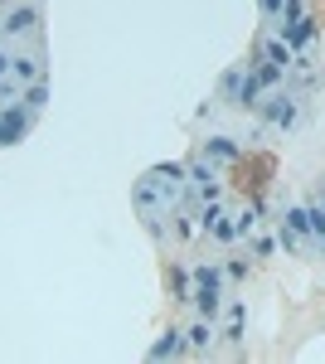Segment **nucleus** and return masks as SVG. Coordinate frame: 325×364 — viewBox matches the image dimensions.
<instances>
[{
    "label": "nucleus",
    "instance_id": "1",
    "mask_svg": "<svg viewBox=\"0 0 325 364\" xmlns=\"http://www.w3.org/2000/svg\"><path fill=\"white\" fill-rule=\"evenodd\" d=\"M190 301L199 306V316L213 321V311L224 306V296H219V272H213V268H199V272H194V291H190Z\"/></svg>",
    "mask_w": 325,
    "mask_h": 364
},
{
    "label": "nucleus",
    "instance_id": "4",
    "mask_svg": "<svg viewBox=\"0 0 325 364\" xmlns=\"http://www.w3.org/2000/svg\"><path fill=\"white\" fill-rule=\"evenodd\" d=\"M5 29H10V34H25V29H34V10H10Z\"/></svg>",
    "mask_w": 325,
    "mask_h": 364
},
{
    "label": "nucleus",
    "instance_id": "8",
    "mask_svg": "<svg viewBox=\"0 0 325 364\" xmlns=\"http://www.w3.org/2000/svg\"><path fill=\"white\" fill-rule=\"evenodd\" d=\"M209 155H213V161H233V155H238V146L219 136V141H209Z\"/></svg>",
    "mask_w": 325,
    "mask_h": 364
},
{
    "label": "nucleus",
    "instance_id": "11",
    "mask_svg": "<svg viewBox=\"0 0 325 364\" xmlns=\"http://www.w3.org/2000/svg\"><path fill=\"white\" fill-rule=\"evenodd\" d=\"M15 78H34V59H15Z\"/></svg>",
    "mask_w": 325,
    "mask_h": 364
},
{
    "label": "nucleus",
    "instance_id": "2",
    "mask_svg": "<svg viewBox=\"0 0 325 364\" xmlns=\"http://www.w3.org/2000/svg\"><path fill=\"white\" fill-rule=\"evenodd\" d=\"M262 117L272 122V127H291V122H296V97H272V102L262 107Z\"/></svg>",
    "mask_w": 325,
    "mask_h": 364
},
{
    "label": "nucleus",
    "instance_id": "3",
    "mask_svg": "<svg viewBox=\"0 0 325 364\" xmlns=\"http://www.w3.org/2000/svg\"><path fill=\"white\" fill-rule=\"evenodd\" d=\"M20 131H25V112L5 107V112H0V146H10V141H15Z\"/></svg>",
    "mask_w": 325,
    "mask_h": 364
},
{
    "label": "nucleus",
    "instance_id": "7",
    "mask_svg": "<svg viewBox=\"0 0 325 364\" xmlns=\"http://www.w3.org/2000/svg\"><path fill=\"white\" fill-rule=\"evenodd\" d=\"M229 340H243V301L229 306Z\"/></svg>",
    "mask_w": 325,
    "mask_h": 364
},
{
    "label": "nucleus",
    "instance_id": "9",
    "mask_svg": "<svg viewBox=\"0 0 325 364\" xmlns=\"http://www.w3.org/2000/svg\"><path fill=\"white\" fill-rule=\"evenodd\" d=\"M267 64H277V68H287V64H291V54H287V44H267Z\"/></svg>",
    "mask_w": 325,
    "mask_h": 364
},
{
    "label": "nucleus",
    "instance_id": "6",
    "mask_svg": "<svg viewBox=\"0 0 325 364\" xmlns=\"http://www.w3.org/2000/svg\"><path fill=\"white\" fill-rule=\"evenodd\" d=\"M180 350H185V345H180V330H170V335L160 340V345L151 350V354H155V359H166V354H180Z\"/></svg>",
    "mask_w": 325,
    "mask_h": 364
},
{
    "label": "nucleus",
    "instance_id": "12",
    "mask_svg": "<svg viewBox=\"0 0 325 364\" xmlns=\"http://www.w3.org/2000/svg\"><path fill=\"white\" fill-rule=\"evenodd\" d=\"M262 15H282V0H262Z\"/></svg>",
    "mask_w": 325,
    "mask_h": 364
},
{
    "label": "nucleus",
    "instance_id": "5",
    "mask_svg": "<svg viewBox=\"0 0 325 364\" xmlns=\"http://www.w3.org/2000/svg\"><path fill=\"white\" fill-rule=\"evenodd\" d=\"M209 340H213V321H209V316H204V321H199V326H194V330H190V350H204V345H209Z\"/></svg>",
    "mask_w": 325,
    "mask_h": 364
},
{
    "label": "nucleus",
    "instance_id": "10",
    "mask_svg": "<svg viewBox=\"0 0 325 364\" xmlns=\"http://www.w3.org/2000/svg\"><path fill=\"white\" fill-rule=\"evenodd\" d=\"M44 97H49V88H44V83H34V88H29V97H25V107H44Z\"/></svg>",
    "mask_w": 325,
    "mask_h": 364
}]
</instances>
